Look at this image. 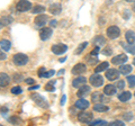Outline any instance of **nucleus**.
Wrapping results in <instances>:
<instances>
[{
    "mask_svg": "<svg viewBox=\"0 0 135 126\" xmlns=\"http://www.w3.org/2000/svg\"><path fill=\"white\" fill-rule=\"evenodd\" d=\"M89 82L91 83V86L92 87H96V88H98V87H101L104 85V78L101 77L100 74L98 73H94V74H91L90 75V78H89Z\"/></svg>",
    "mask_w": 135,
    "mask_h": 126,
    "instance_id": "obj_1",
    "label": "nucleus"
},
{
    "mask_svg": "<svg viewBox=\"0 0 135 126\" xmlns=\"http://www.w3.org/2000/svg\"><path fill=\"white\" fill-rule=\"evenodd\" d=\"M12 62L18 66L25 65L28 62V56L25 55V54H23V53H17L14 55V57H12Z\"/></svg>",
    "mask_w": 135,
    "mask_h": 126,
    "instance_id": "obj_2",
    "label": "nucleus"
},
{
    "mask_svg": "<svg viewBox=\"0 0 135 126\" xmlns=\"http://www.w3.org/2000/svg\"><path fill=\"white\" fill-rule=\"evenodd\" d=\"M16 8L18 11L25 12V11H28L32 8V3L29 2L28 0H20V1H18V3L16 5Z\"/></svg>",
    "mask_w": 135,
    "mask_h": 126,
    "instance_id": "obj_3",
    "label": "nucleus"
},
{
    "mask_svg": "<svg viewBox=\"0 0 135 126\" xmlns=\"http://www.w3.org/2000/svg\"><path fill=\"white\" fill-rule=\"evenodd\" d=\"M78 119H79V122H81V123L89 124L92 119V114L91 113H88V112H81L78 114Z\"/></svg>",
    "mask_w": 135,
    "mask_h": 126,
    "instance_id": "obj_4",
    "label": "nucleus"
},
{
    "mask_svg": "<svg viewBox=\"0 0 135 126\" xmlns=\"http://www.w3.org/2000/svg\"><path fill=\"white\" fill-rule=\"evenodd\" d=\"M66 50H68V46L65 44H54L52 46V52L54 54H56V55H61V54L63 53H65L66 52Z\"/></svg>",
    "mask_w": 135,
    "mask_h": 126,
    "instance_id": "obj_5",
    "label": "nucleus"
},
{
    "mask_svg": "<svg viewBox=\"0 0 135 126\" xmlns=\"http://www.w3.org/2000/svg\"><path fill=\"white\" fill-rule=\"evenodd\" d=\"M107 35H108L109 38L116 40L117 37L120 35V31H119V28H118L117 26H110V27H108V29H107Z\"/></svg>",
    "mask_w": 135,
    "mask_h": 126,
    "instance_id": "obj_6",
    "label": "nucleus"
},
{
    "mask_svg": "<svg viewBox=\"0 0 135 126\" xmlns=\"http://www.w3.org/2000/svg\"><path fill=\"white\" fill-rule=\"evenodd\" d=\"M112 62H113V64H115V65H122V64H124L125 62H127V55L124 53L118 54V55L113 57Z\"/></svg>",
    "mask_w": 135,
    "mask_h": 126,
    "instance_id": "obj_7",
    "label": "nucleus"
},
{
    "mask_svg": "<svg viewBox=\"0 0 135 126\" xmlns=\"http://www.w3.org/2000/svg\"><path fill=\"white\" fill-rule=\"evenodd\" d=\"M119 70H116V69H109L106 71V78L108 79V80H116V79H118V77H119Z\"/></svg>",
    "mask_w": 135,
    "mask_h": 126,
    "instance_id": "obj_8",
    "label": "nucleus"
},
{
    "mask_svg": "<svg viewBox=\"0 0 135 126\" xmlns=\"http://www.w3.org/2000/svg\"><path fill=\"white\" fill-rule=\"evenodd\" d=\"M52 29L49 28V27H44V28H42L41 29V32H40V37H41V40L42 41H46V40H49L51 36H52Z\"/></svg>",
    "mask_w": 135,
    "mask_h": 126,
    "instance_id": "obj_9",
    "label": "nucleus"
},
{
    "mask_svg": "<svg viewBox=\"0 0 135 126\" xmlns=\"http://www.w3.org/2000/svg\"><path fill=\"white\" fill-rule=\"evenodd\" d=\"M87 71V66L83 63H78L77 65H74L72 68V73L73 74H82Z\"/></svg>",
    "mask_w": 135,
    "mask_h": 126,
    "instance_id": "obj_10",
    "label": "nucleus"
},
{
    "mask_svg": "<svg viewBox=\"0 0 135 126\" xmlns=\"http://www.w3.org/2000/svg\"><path fill=\"white\" fill-rule=\"evenodd\" d=\"M32 98H33L34 101H36V103H37V105H38V106L44 107V108L47 107V103L45 101L44 98L42 97V96L37 95V94H33V95H32Z\"/></svg>",
    "mask_w": 135,
    "mask_h": 126,
    "instance_id": "obj_11",
    "label": "nucleus"
},
{
    "mask_svg": "<svg viewBox=\"0 0 135 126\" xmlns=\"http://www.w3.org/2000/svg\"><path fill=\"white\" fill-rule=\"evenodd\" d=\"M87 83V79L84 78V77H78L77 79H74V80L72 81V86L74 88H80V87H82L84 86Z\"/></svg>",
    "mask_w": 135,
    "mask_h": 126,
    "instance_id": "obj_12",
    "label": "nucleus"
},
{
    "mask_svg": "<svg viewBox=\"0 0 135 126\" xmlns=\"http://www.w3.org/2000/svg\"><path fill=\"white\" fill-rule=\"evenodd\" d=\"M10 77L7 73H0V87H6L9 85Z\"/></svg>",
    "mask_w": 135,
    "mask_h": 126,
    "instance_id": "obj_13",
    "label": "nucleus"
},
{
    "mask_svg": "<svg viewBox=\"0 0 135 126\" xmlns=\"http://www.w3.org/2000/svg\"><path fill=\"white\" fill-rule=\"evenodd\" d=\"M49 20V17L46 15H38L37 17H35V24L37 26H43L46 24V22Z\"/></svg>",
    "mask_w": 135,
    "mask_h": 126,
    "instance_id": "obj_14",
    "label": "nucleus"
},
{
    "mask_svg": "<svg viewBox=\"0 0 135 126\" xmlns=\"http://www.w3.org/2000/svg\"><path fill=\"white\" fill-rule=\"evenodd\" d=\"M75 107L79 109H87L89 107V101L83 98H80L79 100H77V103H75Z\"/></svg>",
    "mask_w": 135,
    "mask_h": 126,
    "instance_id": "obj_15",
    "label": "nucleus"
},
{
    "mask_svg": "<svg viewBox=\"0 0 135 126\" xmlns=\"http://www.w3.org/2000/svg\"><path fill=\"white\" fill-rule=\"evenodd\" d=\"M116 87L115 86H113V85H107V86H105L104 88V94L106 95V96H113V95H115L116 94Z\"/></svg>",
    "mask_w": 135,
    "mask_h": 126,
    "instance_id": "obj_16",
    "label": "nucleus"
},
{
    "mask_svg": "<svg viewBox=\"0 0 135 126\" xmlns=\"http://www.w3.org/2000/svg\"><path fill=\"white\" fill-rule=\"evenodd\" d=\"M49 10H50L51 14H53V15H59V14L61 12L62 8H61V5H60V3H52V5L50 6Z\"/></svg>",
    "mask_w": 135,
    "mask_h": 126,
    "instance_id": "obj_17",
    "label": "nucleus"
},
{
    "mask_svg": "<svg viewBox=\"0 0 135 126\" xmlns=\"http://www.w3.org/2000/svg\"><path fill=\"white\" fill-rule=\"evenodd\" d=\"M90 92V87L89 86H82V87H80V89L78 90V97H80V98H82V97H84L86 95H88Z\"/></svg>",
    "mask_w": 135,
    "mask_h": 126,
    "instance_id": "obj_18",
    "label": "nucleus"
},
{
    "mask_svg": "<svg viewBox=\"0 0 135 126\" xmlns=\"http://www.w3.org/2000/svg\"><path fill=\"white\" fill-rule=\"evenodd\" d=\"M131 98H132V94H131L129 91H124V92H122V94L118 96V99H119L120 101H123V103L128 101Z\"/></svg>",
    "mask_w": 135,
    "mask_h": 126,
    "instance_id": "obj_19",
    "label": "nucleus"
},
{
    "mask_svg": "<svg viewBox=\"0 0 135 126\" xmlns=\"http://www.w3.org/2000/svg\"><path fill=\"white\" fill-rule=\"evenodd\" d=\"M125 37H126V41H127V43L134 44V42H135V33L133 31H127V32H126Z\"/></svg>",
    "mask_w": 135,
    "mask_h": 126,
    "instance_id": "obj_20",
    "label": "nucleus"
},
{
    "mask_svg": "<svg viewBox=\"0 0 135 126\" xmlns=\"http://www.w3.org/2000/svg\"><path fill=\"white\" fill-rule=\"evenodd\" d=\"M11 23H12V18L9 17V16H5V17H2L0 19V28L3 26H8V25H10Z\"/></svg>",
    "mask_w": 135,
    "mask_h": 126,
    "instance_id": "obj_21",
    "label": "nucleus"
},
{
    "mask_svg": "<svg viewBox=\"0 0 135 126\" xmlns=\"http://www.w3.org/2000/svg\"><path fill=\"white\" fill-rule=\"evenodd\" d=\"M0 46H1V49L5 52H8L10 50V47H11V43L9 41H7V40H1L0 41Z\"/></svg>",
    "mask_w": 135,
    "mask_h": 126,
    "instance_id": "obj_22",
    "label": "nucleus"
},
{
    "mask_svg": "<svg viewBox=\"0 0 135 126\" xmlns=\"http://www.w3.org/2000/svg\"><path fill=\"white\" fill-rule=\"evenodd\" d=\"M108 65H109V64H108V62H106V61L101 62L99 65H97L96 68H95V72L99 73V72H101V71H105V70H107Z\"/></svg>",
    "mask_w": 135,
    "mask_h": 126,
    "instance_id": "obj_23",
    "label": "nucleus"
},
{
    "mask_svg": "<svg viewBox=\"0 0 135 126\" xmlns=\"http://www.w3.org/2000/svg\"><path fill=\"white\" fill-rule=\"evenodd\" d=\"M108 107L105 106L104 104H95L94 106V110L95 112H98V113H104V112H107L108 110Z\"/></svg>",
    "mask_w": 135,
    "mask_h": 126,
    "instance_id": "obj_24",
    "label": "nucleus"
},
{
    "mask_svg": "<svg viewBox=\"0 0 135 126\" xmlns=\"http://www.w3.org/2000/svg\"><path fill=\"white\" fill-rule=\"evenodd\" d=\"M131 71H132V65H128V64H122L119 68V72L122 74H128Z\"/></svg>",
    "mask_w": 135,
    "mask_h": 126,
    "instance_id": "obj_25",
    "label": "nucleus"
},
{
    "mask_svg": "<svg viewBox=\"0 0 135 126\" xmlns=\"http://www.w3.org/2000/svg\"><path fill=\"white\" fill-rule=\"evenodd\" d=\"M122 44V46L127 51V53H131V54H135V45L134 44H129L128 43V45H126L125 43H120Z\"/></svg>",
    "mask_w": 135,
    "mask_h": 126,
    "instance_id": "obj_26",
    "label": "nucleus"
},
{
    "mask_svg": "<svg viewBox=\"0 0 135 126\" xmlns=\"http://www.w3.org/2000/svg\"><path fill=\"white\" fill-rule=\"evenodd\" d=\"M45 11V8L43 6H35L32 9L33 14H41V12H44Z\"/></svg>",
    "mask_w": 135,
    "mask_h": 126,
    "instance_id": "obj_27",
    "label": "nucleus"
},
{
    "mask_svg": "<svg viewBox=\"0 0 135 126\" xmlns=\"http://www.w3.org/2000/svg\"><path fill=\"white\" fill-rule=\"evenodd\" d=\"M87 45H88L87 42H83V43H81V44L78 46V49L75 50V52H74V53H75V54H81V52L87 47Z\"/></svg>",
    "mask_w": 135,
    "mask_h": 126,
    "instance_id": "obj_28",
    "label": "nucleus"
},
{
    "mask_svg": "<svg viewBox=\"0 0 135 126\" xmlns=\"http://www.w3.org/2000/svg\"><path fill=\"white\" fill-rule=\"evenodd\" d=\"M54 83H55V81H51V83H46L45 86V90L46 91H54L55 90V87H54Z\"/></svg>",
    "mask_w": 135,
    "mask_h": 126,
    "instance_id": "obj_29",
    "label": "nucleus"
},
{
    "mask_svg": "<svg viewBox=\"0 0 135 126\" xmlns=\"http://www.w3.org/2000/svg\"><path fill=\"white\" fill-rule=\"evenodd\" d=\"M127 82L131 88L135 87V75H128L127 77Z\"/></svg>",
    "mask_w": 135,
    "mask_h": 126,
    "instance_id": "obj_30",
    "label": "nucleus"
},
{
    "mask_svg": "<svg viewBox=\"0 0 135 126\" xmlns=\"http://www.w3.org/2000/svg\"><path fill=\"white\" fill-rule=\"evenodd\" d=\"M105 42H106V41H105V38H104L103 36H98V37H97V38L95 40V43H96L97 45H104Z\"/></svg>",
    "mask_w": 135,
    "mask_h": 126,
    "instance_id": "obj_31",
    "label": "nucleus"
},
{
    "mask_svg": "<svg viewBox=\"0 0 135 126\" xmlns=\"http://www.w3.org/2000/svg\"><path fill=\"white\" fill-rule=\"evenodd\" d=\"M11 92H12L14 95H19V94H22V92H23V89H22L20 87L17 86V87H14V88H12V89H11Z\"/></svg>",
    "mask_w": 135,
    "mask_h": 126,
    "instance_id": "obj_32",
    "label": "nucleus"
},
{
    "mask_svg": "<svg viewBox=\"0 0 135 126\" xmlns=\"http://www.w3.org/2000/svg\"><path fill=\"white\" fill-rule=\"evenodd\" d=\"M89 125H108V123L105 120H95V122H90Z\"/></svg>",
    "mask_w": 135,
    "mask_h": 126,
    "instance_id": "obj_33",
    "label": "nucleus"
},
{
    "mask_svg": "<svg viewBox=\"0 0 135 126\" xmlns=\"http://www.w3.org/2000/svg\"><path fill=\"white\" fill-rule=\"evenodd\" d=\"M99 99H101V95L100 94H98V92H95L94 95H92V101H97V100H99Z\"/></svg>",
    "mask_w": 135,
    "mask_h": 126,
    "instance_id": "obj_34",
    "label": "nucleus"
},
{
    "mask_svg": "<svg viewBox=\"0 0 135 126\" xmlns=\"http://www.w3.org/2000/svg\"><path fill=\"white\" fill-rule=\"evenodd\" d=\"M124 87H125V82H124V80H119V81L117 82L116 88H118V89H123Z\"/></svg>",
    "mask_w": 135,
    "mask_h": 126,
    "instance_id": "obj_35",
    "label": "nucleus"
},
{
    "mask_svg": "<svg viewBox=\"0 0 135 126\" xmlns=\"http://www.w3.org/2000/svg\"><path fill=\"white\" fill-rule=\"evenodd\" d=\"M124 119H125V120H131V119H133V114H132V113H126V114L124 115Z\"/></svg>",
    "mask_w": 135,
    "mask_h": 126,
    "instance_id": "obj_36",
    "label": "nucleus"
},
{
    "mask_svg": "<svg viewBox=\"0 0 135 126\" xmlns=\"http://www.w3.org/2000/svg\"><path fill=\"white\" fill-rule=\"evenodd\" d=\"M55 73V71L54 70H50V71H46L45 72V74H44V77L45 78H50V77H52V75Z\"/></svg>",
    "mask_w": 135,
    "mask_h": 126,
    "instance_id": "obj_37",
    "label": "nucleus"
},
{
    "mask_svg": "<svg viewBox=\"0 0 135 126\" xmlns=\"http://www.w3.org/2000/svg\"><path fill=\"white\" fill-rule=\"evenodd\" d=\"M45 72H46V71H45V68H41V69L38 70V73H37V74H38V77H40V78H43V77H44V74H45Z\"/></svg>",
    "mask_w": 135,
    "mask_h": 126,
    "instance_id": "obj_38",
    "label": "nucleus"
},
{
    "mask_svg": "<svg viewBox=\"0 0 135 126\" xmlns=\"http://www.w3.org/2000/svg\"><path fill=\"white\" fill-rule=\"evenodd\" d=\"M7 59V55H6V53H5V51L1 49L0 50V60H6Z\"/></svg>",
    "mask_w": 135,
    "mask_h": 126,
    "instance_id": "obj_39",
    "label": "nucleus"
},
{
    "mask_svg": "<svg viewBox=\"0 0 135 126\" xmlns=\"http://www.w3.org/2000/svg\"><path fill=\"white\" fill-rule=\"evenodd\" d=\"M25 82H26L27 85H33V83H34V79L33 78H28V79L25 80Z\"/></svg>",
    "mask_w": 135,
    "mask_h": 126,
    "instance_id": "obj_40",
    "label": "nucleus"
},
{
    "mask_svg": "<svg viewBox=\"0 0 135 126\" xmlns=\"http://www.w3.org/2000/svg\"><path fill=\"white\" fill-rule=\"evenodd\" d=\"M110 52H112V50L107 47V49H104V53L106 54V55H110Z\"/></svg>",
    "mask_w": 135,
    "mask_h": 126,
    "instance_id": "obj_41",
    "label": "nucleus"
},
{
    "mask_svg": "<svg viewBox=\"0 0 135 126\" xmlns=\"http://www.w3.org/2000/svg\"><path fill=\"white\" fill-rule=\"evenodd\" d=\"M109 125H124L122 122L119 120H116V122H112V123H109Z\"/></svg>",
    "mask_w": 135,
    "mask_h": 126,
    "instance_id": "obj_42",
    "label": "nucleus"
},
{
    "mask_svg": "<svg viewBox=\"0 0 135 126\" xmlns=\"http://www.w3.org/2000/svg\"><path fill=\"white\" fill-rule=\"evenodd\" d=\"M9 120L11 122V123H19V122H20L19 119H17V118H15V117H11V118H10Z\"/></svg>",
    "mask_w": 135,
    "mask_h": 126,
    "instance_id": "obj_43",
    "label": "nucleus"
},
{
    "mask_svg": "<svg viewBox=\"0 0 135 126\" xmlns=\"http://www.w3.org/2000/svg\"><path fill=\"white\" fill-rule=\"evenodd\" d=\"M38 88V86H33V87H29V90H35Z\"/></svg>",
    "mask_w": 135,
    "mask_h": 126,
    "instance_id": "obj_44",
    "label": "nucleus"
},
{
    "mask_svg": "<svg viewBox=\"0 0 135 126\" xmlns=\"http://www.w3.org/2000/svg\"><path fill=\"white\" fill-rule=\"evenodd\" d=\"M65 101V96H62V99H61V105H63Z\"/></svg>",
    "mask_w": 135,
    "mask_h": 126,
    "instance_id": "obj_45",
    "label": "nucleus"
},
{
    "mask_svg": "<svg viewBox=\"0 0 135 126\" xmlns=\"http://www.w3.org/2000/svg\"><path fill=\"white\" fill-rule=\"evenodd\" d=\"M55 24H56L55 20H53V22H51V25H55Z\"/></svg>",
    "mask_w": 135,
    "mask_h": 126,
    "instance_id": "obj_46",
    "label": "nucleus"
},
{
    "mask_svg": "<svg viewBox=\"0 0 135 126\" xmlns=\"http://www.w3.org/2000/svg\"><path fill=\"white\" fill-rule=\"evenodd\" d=\"M64 61H65V57H62L61 60H60V62H64Z\"/></svg>",
    "mask_w": 135,
    "mask_h": 126,
    "instance_id": "obj_47",
    "label": "nucleus"
},
{
    "mask_svg": "<svg viewBox=\"0 0 135 126\" xmlns=\"http://www.w3.org/2000/svg\"><path fill=\"white\" fill-rule=\"evenodd\" d=\"M127 2H135V0H126Z\"/></svg>",
    "mask_w": 135,
    "mask_h": 126,
    "instance_id": "obj_48",
    "label": "nucleus"
},
{
    "mask_svg": "<svg viewBox=\"0 0 135 126\" xmlns=\"http://www.w3.org/2000/svg\"><path fill=\"white\" fill-rule=\"evenodd\" d=\"M133 64L135 65V59H134V60H133Z\"/></svg>",
    "mask_w": 135,
    "mask_h": 126,
    "instance_id": "obj_49",
    "label": "nucleus"
},
{
    "mask_svg": "<svg viewBox=\"0 0 135 126\" xmlns=\"http://www.w3.org/2000/svg\"><path fill=\"white\" fill-rule=\"evenodd\" d=\"M133 10H134V11H135V5H134V6H133Z\"/></svg>",
    "mask_w": 135,
    "mask_h": 126,
    "instance_id": "obj_50",
    "label": "nucleus"
},
{
    "mask_svg": "<svg viewBox=\"0 0 135 126\" xmlns=\"http://www.w3.org/2000/svg\"><path fill=\"white\" fill-rule=\"evenodd\" d=\"M134 96H135V94H134Z\"/></svg>",
    "mask_w": 135,
    "mask_h": 126,
    "instance_id": "obj_51",
    "label": "nucleus"
}]
</instances>
